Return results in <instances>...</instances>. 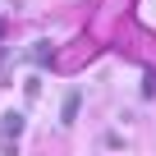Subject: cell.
<instances>
[{
    "instance_id": "cell-3",
    "label": "cell",
    "mask_w": 156,
    "mask_h": 156,
    "mask_svg": "<svg viewBox=\"0 0 156 156\" xmlns=\"http://www.w3.org/2000/svg\"><path fill=\"white\" fill-rule=\"evenodd\" d=\"M142 97H156V73H147V78H142Z\"/></svg>"
},
{
    "instance_id": "cell-2",
    "label": "cell",
    "mask_w": 156,
    "mask_h": 156,
    "mask_svg": "<svg viewBox=\"0 0 156 156\" xmlns=\"http://www.w3.org/2000/svg\"><path fill=\"white\" fill-rule=\"evenodd\" d=\"M78 110H83V97H78V87H69V92H64V106H60V119H64V124H73V119H78Z\"/></svg>"
},
{
    "instance_id": "cell-1",
    "label": "cell",
    "mask_w": 156,
    "mask_h": 156,
    "mask_svg": "<svg viewBox=\"0 0 156 156\" xmlns=\"http://www.w3.org/2000/svg\"><path fill=\"white\" fill-rule=\"evenodd\" d=\"M23 133V115L19 110H9L5 119H0V142H5V147H14V138Z\"/></svg>"
}]
</instances>
